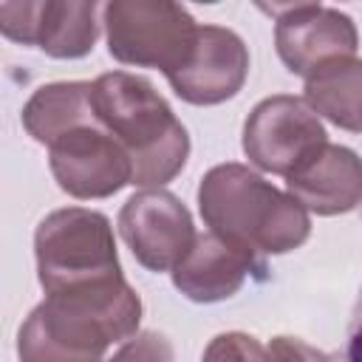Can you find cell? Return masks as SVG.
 Here are the masks:
<instances>
[{
    "label": "cell",
    "instance_id": "1",
    "mask_svg": "<svg viewBox=\"0 0 362 362\" xmlns=\"http://www.w3.org/2000/svg\"><path fill=\"white\" fill-rule=\"evenodd\" d=\"M141 297L122 280L96 291L45 297L17 331L20 362H107L116 342L139 334Z\"/></svg>",
    "mask_w": 362,
    "mask_h": 362
},
{
    "label": "cell",
    "instance_id": "2",
    "mask_svg": "<svg viewBox=\"0 0 362 362\" xmlns=\"http://www.w3.org/2000/svg\"><path fill=\"white\" fill-rule=\"evenodd\" d=\"M198 209L209 232L255 257L294 252L311 235L305 206L238 161L204 173Z\"/></svg>",
    "mask_w": 362,
    "mask_h": 362
},
{
    "label": "cell",
    "instance_id": "3",
    "mask_svg": "<svg viewBox=\"0 0 362 362\" xmlns=\"http://www.w3.org/2000/svg\"><path fill=\"white\" fill-rule=\"evenodd\" d=\"M96 122L133 161V184L161 189L189 158V133L147 76L110 71L90 82Z\"/></svg>",
    "mask_w": 362,
    "mask_h": 362
},
{
    "label": "cell",
    "instance_id": "4",
    "mask_svg": "<svg viewBox=\"0 0 362 362\" xmlns=\"http://www.w3.org/2000/svg\"><path fill=\"white\" fill-rule=\"evenodd\" d=\"M34 260L45 297L96 291L124 280L107 215L85 206L54 209L37 223Z\"/></svg>",
    "mask_w": 362,
    "mask_h": 362
},
{
    "label": "cell",
    "instance_id": "5",
    "mask_svg": "<svg viewBox=\"0 0 362 362\" xmlns=\"http://www.w3.org/2000/svg\"><path fill=\"white\" fill-rule=\"evenodd\" d=\"M107 54L122 65L175 74L192 54L198 23L170 0H110L102 8Z\"/></svg>",
    "mask_w": 362,
    "mask_h": 362
},
{
    "label": "cell",
    "instance_id": "6",
    "mask_svg": "<svg viewBox=\"0 0 362 362\" xmlns=\"http://www.w3.org/2000/svg\"><path fill=\"white\" fill-rule=\"evenodd\" d=\"M328 133L320 116L305 99L291 93H274L260 99L243 122V153L246 158L272 175L288 178L305 158H311Z\"/></svg>",
    "mask_w": 362,
    "mask_h": 362
},
{
    "label": "cell",
    "instance_id": "7",
    "mask_svg": "<svg viewBox=\"0 0 362 362\" xmlns=\"http://www.w3.org/2000/svg\"><path fill=\"white\" fill-rule=\"evenodd\" d=\"M48 164L57 187L79 201L110 198L133 184L130 156L99 122L79 124L48 144Z\"/></svg>",
    "mask_w": 362,
    "mask_h": 362
},
{
    "label": "cell",
    "instance_id": "8",
    "mask_svg": "<svg viewBox=\"0 0 362 362\" xmlns=\"http://www.w3.org/2000/svg\"><path fill=\"white\" fill-rule=\"evenodd\" d=\"M269 11L274 14L277 57L291 74L303 79L334 59L354 57L359 48L354 20L334 6L288 3L272 6Z\"/></svg>",
    "mask_w": 362,
    "mask_h": 362
},
{
    "label": "cell",
    "instance_id": "9",
    "mask_svg": "<svg viewBox=\"0 0 362 362\" xmlns=\"http://www.w3.org/2000/svg\"><path fill=\"white\" fill-rule=\"evenodd\" d=\"M119 235L150 272H173L195 243V223L184 201L167 189H139L119 209Z\"/></svg>",
    "mask_w": 362,
    "mask_h": 362
},
{
    "label": "cell",
    "instance_id": "10",
    "mask_svg": "<svg viewBox=\"0 0 362 362\" xmlns=\"http://www.w3.org/2000/svg\"><path fill=\"white\" fill-rule=\"evenodd\" d=\"M96 11L93 0L0 3V31L6 40L34 45L54 59H79L96 45Z\"/></svg>",
    "mask_w": 362,
    "mask_h": 362
},
{
    "label": "cell",
    "instance_id": "11",
    "mask_svg": "<svg viewBox=\"0 0 362 362\" xmlns=\"http://www.w3.org/2000/svg\"><path fill=\"white\" fill-rule=\"evenodd\" d=\"M249 76L246 42L223 25H201L189 59L167 76L175 96L189 105L209 107L232 99Z\"/></svg>",
    "mask_w": 362,
    "mask_h": 362
},
{
    "label": "cell",
    "instance_id": "12",
    "mask_svg": "<svg viewBox=\"0 0 362 362\" xmlns=\"http://www.w3.org/2000/svg\"><path fill=\"white\" fill-rule=\"evenodd\" d=\"M286 192L322 218L351 212L362 204V158L351 147L325 141L286 178Z\"/></svg>",
    "mask_w": 362,
    "mask_h": 362
},
{
    "label": "cell",
    "instance_id": "13",
    "mask_svg": "<svg viewBox=\"0 0 362 362\" xmlns=\"http://www.w3.org/2000/svg\"><path fill=\"white\" fill-rule=\"evenodd\" d=\"M257 257L226 243L215 232L195 238L184 260L170 272L173 286L192 303H221L240 291Z\"/></svg>",
    "mask_w": 362,
    "mask_h": 362
},
{
    "label": "cell",
    "instance_id": "14",
    "mask_svg": "<svg viewBox=\"0 0 362 362\" xmlns=\"http://www.w3.org/2000/svg\"><path fill=\"white\" fill-rule=\"evenodd\" d=\"M303 99L331 124L362 133V59L342 57L317 68L311 76H305Z\"/></svg>",
    "mask_w": 362,
    "mask_h": 362
},
{
    "label": "cell",
    "instance_id": "15",
    "mask_svg": "<svg viewBox=\"0 0 362 362\" xmlns=\"http://www.w3.org/2000/svg\"><path fill=\"white\" fill-rule=\"evenodd\" d=\"M23 127L40 144H54L62 133L96 122L90 105V82H48L40 85L23 105Z\"/></svg>",
    "mask_w": 362,
    "mask_h": 362
},
{
    "label": "cell",
    "instance_id": "16",
    "mask_svg": "<svg viewBox=\"0 0 362 362\" xmlns=\"http://www.w3.org/2000/svg\"><path fill=\"white\" fill-rule=\"evenodd\" d=\"M201 362H272V354L252 334L226 331L209 339Z\"/></svg>",
    "mask_w": 362,
    "mask_h": 362
},
{
    "label": "cell",
    "instance_id": "17",
    "mask_svg": "<svg viewBox=\"0 0 362 362\" xmlns=\"http://www.w3.org/2000/svg\"><path fill=\"white\" fill-rule=\"evenodd\" d=\"M107 362H175L173 342L158 331H139Z\"/></svg>",
    "mask_w": 362,
    "mask_h": 362
},
{
    "label": "cell",
    "instance_id": "18",
    "mask_svg": "<svg viewBox=\"0 0 362 362\" xmlns=\"http://www.w3.org/2000/svg\"><path fill=\"white\" fill-rule=\"evenodd\" d=\"M266 348L272 354V362H339L334 354H325L300 337H274Z\"/></svg>",
    "mask_w": 362,
    "mask_h": 362
},
{
    "label": "cell",
    "instance_id": "19",
    "mask_svg": "<svg viewBox=\"0 0 362 362\" xmlns=\"http://www.w3.org/2000/svg\"><path fill=\"white\" fill-rule=\"evenodd\" d=\"M348 362H362V322H359L356 334L351 337V345H348Z\"/></svg>",
    "mask_w": 362,
    "mask_h": 362
}]
</instances>
